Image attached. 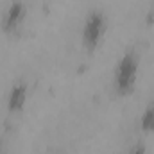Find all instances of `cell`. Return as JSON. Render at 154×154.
Masks as SVG:
<instances>
[{
    "label": "cell",
    "instance_id": "6da1fadb",
    "mask_svg": "<svg viewBox=\"0 0 154 154\" xmlns=\"http://www.w3.org/2000/svg\"><path fill=\"white\" fill-rule=\"evenodd\" d=\"M138 72H140V50L136 47H129L116 61L113 72V91L118 97L129 95L134 90Z\"/></svg>",
    "mask_w": 154,
    "mask_h": 154
},
{
    "label": "cell",
    "instance_id": "7a4b0ae2",
    "mask_svg": "<svg viewBox=\"0 0 154 154\" xmlns=\"http://www.w3.org/2000/svg\"><path fill=\"white\" fill-rule=\"evenodd\" d=\"M106 29H108V16L104 14V11L91 9L86 14L82 29H81V43L88 54H93L99 48V45L104 39Z\"/></svg>",
    "mask_w": 154,
    "mask_h": 154
},
{
    "label": "cell",
    "instance_id": "3957f363",
    "mask_svg": "<svg viewBox=\"0 0 154 154\" xmlns=\"http://www.w3.org/2000/svg\"><path fill=\"white\" fill-rule=\"evenodd\" d=\"M27 18V4L25 0H11L7 9L0 18V29L5 34H18Z\"/></svg>",
    "mask_w": 154,
    "mask_h": 154
},
{
    "label": "cell",
    "instance_id": "277c9868",
    "mask_svg": "<svg viewBox=\"0 0 154 154\" xmlns=\"http://www.w3.org/2000/svg\"><path fill=\"white\" fill-rule=\"evenodd\" d=\"M27 99H29V86H27V82L25 81H16L7 91V99H5L7 113H11V115L20 113L25 108Z\"/></svg>",
    "mask_w": 154,
    "mask_h": 154
},
{
    "label": "cell",
    "instance_id": "5b68a950",
    "mask_svg": "<svg viewBox=\"0 0 154 154\" xmlns=\"http://www.w3.org/2000/svg\"><path fill=\"white\" fill-rule=\"evenodd\" d=\"M140 131L145 134L154 133V99L147 102V106L140 115Z\"/></svg>",
    "mask_w": 154,
    "mask_h": 154
},
{
    "label": "cell",
    "instance_id": "8992f818",
    "mask_svg": "<svg viewBox=\"0 0 154 154\" xmlns=\"http://www.w3.org/2000/svg\"><path fill=\"white\" fill-rule=\"evenodd\" d=\"M127 154H147V145H145V142H143V140L134 142V143L129 147Z\"/></svg>",
    "mask_w": 154,
    "mask_h": 154
},
{
    "label": "cell",
    "instance_id": "52a82bcc",
    "mask_svg": "<svg viewBox=\"0 0 154 154\" xmlns=\"http://www.w3.org/2000/svg\"><path fill=\"white\" fill-rule=\"evenodd\" d=\"M0 154H4V140H2V136H0Z\"/></svg>",
    "mask_w": 154,
    "mask_h": 154
}]
</instances>
